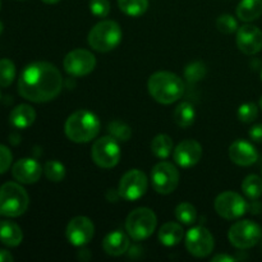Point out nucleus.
Returning <instances> with one entry per match:
<instances>
[{"label":"nucleus","instance_id":"42","mask_svg":"<svg viewBox=\"0 0 262 262\" xmlns=\"http://www.w3.org/2000/svg\"><path fill=\"white\" fill-rule=\"evenodd\" d=\"M260 105H261V109H262V97H261V101H260Z\"/></svg>","mask_w":262,"mask_h":262},{"label":"nucleus","instance_id":"11","mask_svg":"<svg viewBox=\"0 0 262 262\" xmlns=\"http://www.w3.org/2000/svg\"><path fill=\"white\" fill-rule=\"evenodd\" d=\"M214 206L217 214L227 220L239 219L248 210V205L245 199L233 191L220 193L215 200Z\"/></svg>","mask_w":262,"mask_h":262},{"label":"nucleus","instance_id":"38","mask_svg":"<svg viewBox=\"0 0 262 262\" xmlns=\"http://www.w3.org/2000/svg\"><path fill=\"white\" fill-rule=\"evenodd\" d=\"M212 262H233L234 261V257H232V256L229 255H223V253H220V255H216L212 257Z\"/></svg>","mask_w":262,"mask_h":262},{"label":"nucleus","instance_id":"16","mask_svg":"<svg viewBox=\"0 0 262 262\" xmlns=\"http://www.w3.org/2000/svg\"><path fill=\"white\" fill-rule=\"evenodd\" d=\"M174 161L181 168H192L202 158V147L197 141L184 140L174 148Z\"/></svg>","mask_w":262,"mask_h":262},{"label":"nucleus","instance_id":"13","mask_svg":"<svg viewBox=\"0 0 262 262\" xmlns=\"http://www.w3.org/2000/svg\"><path fill=\"white\" fill-rule=\"evenodd\" d=\"M64 69L74 77H83L91 73L96 67V58L94 54L84 49H76L68 53L63 61Z\"/></svg>","mask_w":262,"mask_h":262},{"label":"nucleus","instance_id":"9","mask_svg":"<svg viewBox=\"0 0 262 262\" xmlns=\"http://www.w3.org/2000/svg\"><path fill=\"white\" fill-rule=\"evenodd\" d=\"M148 187L147 177L138 169H132L122 177L118 186V194L125 201H137L146 193Z\"/></svg>","mask_w":262,"mask_h":262},{"label":"nucleus","instance_id":"21","mask_svg":"<svg viewBox=\"0 0 262 262\" xmlns=\"http://www.w3.org/2000/svg\"><path fill=\"white\" fill-rule=\"evenodd\" d=\"M23 233L19 225L10 220L0 222V242L8 247H17L22 243Z\"/></svg>","mask_w":262,"mask_h":262},{"label":"nucleus","instance_id":"17","mask_svg":"<svg viewBox=\"0 0 262 262\" xmlns=\"http://www.w3.org/2000/svg\"><path fill=\"white\" fill-rule=\"evenodd\" d=\"M12 174L15 181L23 184H32L40 179L42 168L35 159H19L12 168Z\"/></svg>","mask_w":262,"mask_h":262},{"label":"nucleus","instance_id":"30","mask_svg":"<svg viewBox=\"0 0 262 262\" xmlns=\"http://www.w3.org/2000/svg\"><path fill=\"white\" fill-rule=\"evenodd\" d=\"M15 78V66L10 59L0 60V87H8Z\"/></svg>","mask_w":262,"mask_h":262},{"label":"nucleus","instance_id":"43","mask_svg":"<svg viewBox=\"0 0 262 262\" xmlns=\"http://www.w3.org/2000/svg\"><path fill=\"white\" fill-rule=\"evenodd\" d=\"M261 78H262V71H261Z\"/></svg>","mask_w":262,"mask_h":262},{"label":"nucleus","instance_id":"32","mask_svg":"<svg viewBox=\"0 0 262 262\" xmlns=\"http://www.w3.org/2000/svg\"><path fill=\"white\" fill-rule=\"evenodd\" d=\"M109 133L110 136L115 138L118 141H128L132 136V130H130L129 125H127L125 123L120 122V120H114L109 124Z\"/></svg>","mask_w":262,"mask_h":262},{"label":"nucleus","instance_id":"40","mask_svg":"<svg viewBox=\"0 0 262 262\" xmlns=\"http://www.w3.org/2000/svg\"><path fill=\"white\" fill-rule=\"evenodd\" d=\"M45 4H49V5H53V4H56V3H59L60 0H42Z\"/></svg>","mask_w":262,"mask_h":262},{"label":"nucleus","instance_id":"41","mask_svg":"<svg viewBox=\"0 0 262 262\" xmlns=\"http://www.w3.org/2000/svg\"><path fill=\"white\" fill-rule=\"evenodd\" d=\"M3 30H4V27H3V23H2V22H0V35H2Z\"/></svg>","mask_w":262,"mask_h":262},{"label":"nucleus","instance_id":"23","mask_svg":"<svg viewBox=\"0 0 262 262\" xmlns=\"http://www.w3.org/2000/svg\"><path fill=\"white\" fill-rule=\"evenodd\" d=\"M262 15V0H241L237 17L243 22H252Z\"/></svg>","mask_w":262,"mask_h":262},{"label":"nucleus","instance_id":"37","mask_svg":"<svg viewBox=\"0 0 262 262\" xmlns=\"http://www.w3.org/2000/svg\"><path fill=\"white\" fill-rule=\"evenodd\" d=\"M250 137L251 140L255 141V142L262 143V124H256L251 128Z\"/></svg>","mask_w":262,"mask_h":262},{"label":"nucleus","instance_id":"34","mask_svg":"<svg viewBox=\"0 0 262 262\" xmlns=\"http://www.w3.org/2000/svg\"><path fill=\"white\" fill-rule=\"evenodd\" d=\"M258 109L257 105L253 102H247V104L241 105L238 109V119L243 123H251L257 118Z\"/></svg>","mask_w":262,"mask_h":262},{"label":"nucleus","instance_id":"8","mask_svg":"<svg viewBox=\"0 0 262 262\" xmlns=\"http://www.w3.org/2000/svg\"><path fill=\"white\" fill-rule=\"evenodd\" d=\"M92 160L104 169L114 168L120 160V146L113 136H105L95 141L91 150Z\"/></svg>","mask_w":262,"mask_h":262},{"label":"nucleus","instance_id":"39","mask_svg":"<svg viewBox=\"0 0 262 262\" xmlns=\"http://www.w3.org/2000/svg\"><path fill=\"white\" fill-rule=\"evenodd\" d=\"M13 260H14V257L10 255V252L5 250H0V262H12Z\"/></svg>","mask_w":262,"mask_h":262},{"label":"nucleus","instance_id":"22","mask_svg":"<svg viewBox=\"0 0 262 262\" xmlns=\"http://www.w3.org/2000/svg\"><path fill=\"white\" fill-rule=\"evenodd\" d=\"M183 237L184 230L178 223H165L159 230V241L161 242V245L166 246V247H173V246L179 245Z\"/></svg>","mask_w":262,"mask_h":262},{"label":"nucleus","instance_id":"4","mask_svg":"<svg viewBox=\"0 0 262 262\" xmlns=\"http://www.w3.org/2000/svg\"><path fill=\"white\" fill-rule=\"evenodd\" d=\"M28 204V193L18 183L7 182L0 187V215L18 217L27 211Z\"/></svg>","mask_w":262,"mask_h":262},{"label":"nucleus","instance_id":"25","mask_svg":"<svg viewBox=\"0 0 262 262\" xmlns=\"http://www.w3.org/2000/svg\"><path fill=\"white\" fill-rule=\"evenodd\" d=\"M174 150L173 140L168 135H159L151 142V151L159 159H168Z\"/></svg>","mask_w":262,"mask_h":262},{"label":"nucleus","instance_id":"27","mask_svg":"<svg viewBox=\"0 0 262 262\" xmlns=\"http://www.w3.org/2000/svg\"><path fill=\"white\" fill-rule=\"evenodd\" d=\"M242 191L248 199L255 201L262 194V179L255 174L246 177L242 183Z\"/></svg>","mask_w":262,"mask_h":262},{"label":"nucleus","instance_id":"20","mask_svg":"<svg viewBox=\"0 0 262 262\" xmlns=\"http://www.w3.org/2000/svg\"><path fill=\"white\" fill-rule=\"evenodd\" d=\"M36 119V112L32 106L27 104H20L15 106L14 109L10 112L9 120L10 124L13 127L18 128V129H26V128L31 127Z\"/></svg>","mask_w":262,"mask_h":262},{"label":"nucleus","instance_id":"5","mask_svg":"<svg viewBox=\"0 0 262 262\" xmlns=\"http://www.w3.org/2000/svg\"><path fill=\"white\" fill-rule=\"evenodd\" d=\"M122 28L114 20H101L89 33V45L99 53H107L122 41Z\"/></svg>","mask_w":262,"mask_h":262},{"label":"nucleus","instance_id":"24","mask_svg":"<svg viewBox=\"0 0 262 262\" xmlns=\"http://www.w3.org/2000/svg\"><path fill=\"white\" fill-rule=\"evenodd\" d=\"M194 119H196V110L191 102H181L173 113L174 123L181 128L191 127L194 123Z\"/></svg>","mask_w":262,"mask_h":262},{"label":"nucleus","instance_id":"6","mask_svg":"<svg viewBox=\"0 0 262 262\" xmlns=\"http://www.w3.org/2000/svg\"><path fill=\"white\" fill-rule=\"evenodd\" d=\"M158 219L155 212L147 207H138L133 210L125 220V230L135 241L147 239L156 229Z\"/></svg>","mask_w":262,"mask_h":262},{"label":"nucleus","instance_id":"33","mask_svg":"<svg viewBox=\"0 0 262 262\" xmlns=\"http://www.w3.org/2000/svg\"><path fill=\"white\" fill-rule=\"evenodd\" d=\"M216 27L224 35H230L238 30V22L232 14H222L217 17Z\"/></svg>","mask_w":262,"mask_h":262},{"label":"nucleus","instance_id":"12","mask_svg":"<svg viewBox=\"0 0 262 262\" xmlns=\"http://www.w3.org/2000/svg\"><path fill=\"white\" fill-rule=\"evenodd\" d=\"M214 237L206 228L194 227L187 232L186 248L194 257H206L214 251Z\"/></svg>","mask_w":262,"mask_h":262},{"label":"nucleus","instance_id":"35","mask_svg":"<svg viewBox=\"0 0 262 262\" xmlns=\"http://www.w3.org/2000/svg\"><path fill=\"white\" fill-rule=\"evenodd\" d=\"M90 10L97 18H104L110 12L109 0H90Z\"/></svg>","mask_w":262,"mask_h":262},{"label":"nucleus","instance_id":"31","mask_svg":"<svg viewBox=\"0 0 262 262\" xmlns=\"http://www.w3.org/2000/svg\"><path fill=\"white\" fill-rule=\"evenodd\" d=\"M205 76H206V67L201 61H193V63L188 64L184 69V77L191 83L201 81Z\"/></svg>","mask_w":262,"mask_h":262},{"label":"nucleus","instance_id":"44","mask_svg":"<svg viewBox=\"0 0 262 262\" xmlns=\"http://www.w3.org/2000/svg\"><path fill=\"white\" fill-rule=\"evenodd\" d=\"M0 7H2V2H0Z\"/></svg>","mask_w":262,"mask_h":262},{"label":"nucleus","instance_id":"36","mask_svg":"<svg viewBox=\"0 0 262 262\" xmlns=\"http://www.w3.org/2000/svg\"><path fill=\"white\" fill-rule=\"evenodd\" d=\"M13 155L9 148L4 145H0V174H4L12 165Z\"/></svg>","mask_w":262,"mask_h":262},{"label":"nucleus","instance_id":"1","mask_svg":"<svg viewBox=\"0 0 262 262\" xmlns=\"http://www.w3.org/2000/svg\"><path fill=\"white\" fill-rule=\"evenodd\" d=\"M63 87V77L54 64L36 61L28 64L18 79V92L32 102H48L55 99Z\"/></svg>","mask_w":262,"mask_h":262},{"label":"nucleus","instance_id":"14","mask_svg":"<svg viewBox=\"0 0 262 262\" xmlns=\"http://www.w3.org/2000/svg\"><path fill=\"white\" fill-rule=\"evenodd\" d=\"M94 223L86 216H76L68 223L66 229L67 239L76 247H82L91 242L94 238Z\"/></svg>","mask_w":262,"mask_h":262},{"label":"nucleus","instance_id":"29","mask_svg":"<svg viewBox=\"0 0 262 262\" xmlns=\"http://www.w3.org/2000/svg\"><path fill=\"white\" fill-rule=\"evenodd\" d=\"M43 171H45L46 178L50 182H54V183L61 182L66 178V166L56 160L48 161V163L45 164Z\"/></svg>","mask_w":262,"mask_h":262},{"label":"nucleus","instance_id":"28","mask_svg":"<svg viewBox=\"0 0 262 262\" xmlns=\"http://www.w3.org/2000/svg\"><path fill=\"white\" fill-rule=\"evenodd\" d=\"M176 217L184 225L193 224L197 219L196 207L189 202H182L176 207Z\"/></svg>","mask_w":262,"mask_h":262},{"label":"nucleus","instance_id":"15","mask_svg":"<svg viewBox=\"0 0 262 262\" xmlns=\"http://www.w3.org/2000/svg\"><path fill=\"white\" fill-rule=\"evenodd\" d=\"M237 46L246 55H255L262 49V31L252 25H245L237 32Z\"/></svg>","mask_w":262,"mask_h":262},{"label":"nucleus","instance_id":"7","mask_svg":"<svg viewBox=\"0 0 262 262\" xmlns=\"http://www.w3.org/2000/svg\"><path fill=\"white\" fill-rule=\"evenodd\" d=\"M230 243L239 250H247L257 245L262 238L260 225L252 220H241L230 227L228 233Z\"/></svg>","mask_w":262,"mask_h":262},{"label":"nucleus","instance_id":"18","mask_svg":"<svg viewBox=\"0 0 262 262\" xmlns=\"http://www.w3.org/2000/svg\"><path fill=\"white\" fill-rule=\"evenodd\" d=\"M229 158L237 165L251 166L257 161L258 154L250 142L245 140H238L230 145Z\"/></svg>","mask_w":262,"mask_h":262},{"label":"nucleus","instance_id":"26","mask_svg":"<svg viewBox=\"0 0 262 262\" xmlns=\"http://www.w3.org/2000/svg\"><path fill=\"white\" fill-rule=\"evenodd\" d=\"M118 7L129 17H140L148 8V0H118Z\"/></svg>","mask_w":262,"mask_h":262},{"label":"nucleus","instance_id":"19","mask_svg":"<svg viewBox=\"0 0 262 262\" xmlns=\"http://www.w3.org/2000/svg\"><path fill=\"white\" fill-rule=\"evenodd\" d=\"M102 248L110 256H122L129 248V238L120 230L109 233L102 241Z\"/></svg>","mask_w":262,"mask_h":262},{"label":"nucleus","instance_id":"2","mask_svg":"<svg viewBox=\"0 0 262 262\" xmlns=\"http://www.w3.org/2000/svg\"><path fill=\"white\" fill-rule=\"evenodd\" d=\"M147 89L152 99L164 105L178 101L184 94L183 81L171 72L154 73L148 79Z\"/></svg>","mask_w":262,"mask_h":262},{"label":"nucleus","instance_id":"3","mask_svg":"<svg viewBox=\"0 0 262 262\" xmlns=\"http://www.w3.org/2000/svg\"><path fill=\"white\" fill-rule=\"evenodd\" d=\"M64 130L72 142L86 143L97 137L100 132V120L92 112L84 109L77 110L68 117Z\"/></svg>","mask_w":262,"mask_h":262},{"label":"nucleus","instance_id":"10","mask_svg":"<svg viewBox=\"0 0 262 262\" xmlns=\"http://www.w3.org/2000/svg\"><path fill=\"white\" fill-rule=\"evenodd\" d=\"M151 181L158 193L169 194L178 187L179 171L171 163L160 161L151 170Z\"/></svg>","mask_w":262,"mask_h":262}]
</instances>
